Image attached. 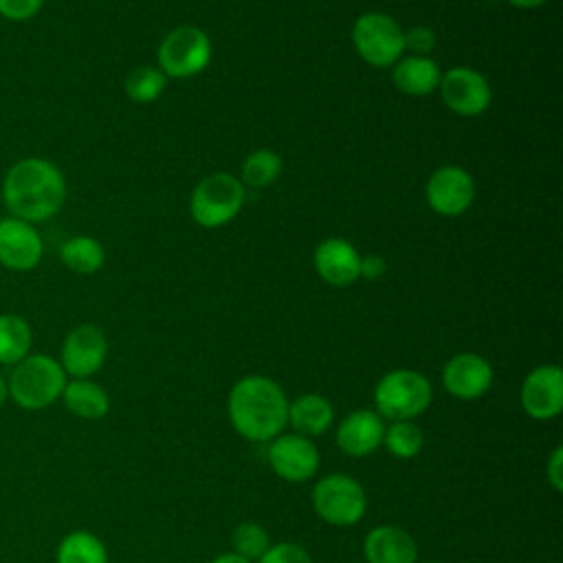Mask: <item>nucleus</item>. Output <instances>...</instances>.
Returning a JSON list of instances; mask_svg holds the SVG:
<instances>
[{"mask_svg": "<svg viewBox=\"0 0 563 563\" xmlns=\"http://www.w3.org/2000/svg\"><path fill=\"white\" fill-rule=\"evenodd\" d=\"M227 416L238 435L264 444L284 433L288 398L279 383L262 374L242 376L229 391Z\"/></svg>", "mask_w": 563, "mask_h": 563, "instance_id": "f257e3e1", "label": "nucleus"}, {"mask_svg": "<svg viewBox=\"0 0 563 563\" xmlns=\"http://www.w3.org/2000/svg\"><path fill=\"white\" fill-rule=\"evenodd\" d=\"M2 200L13 218L44 222L66 200V180L59 167L46 158H22L13 163L2 180Z\"/></svg>", "mask_w": 563, "mask_h": 563, "instance_id": "f03ea898", "label": "nucleus"}, {"mask_svg": "<svg viewBox=\"0 0 563 563\" xmlns=\"http://www.w3.org/2000/svg\"><path fill=\"white\" fill-rule=\"evenodd\" d=\"M66 380V372L57 358L48 354H29L13 365L7 389L20 409L40 411L59 400Z\"/></svg>", "mask_w": 563, "mask_h": 563, "instance_id": "7ed1b4c3", "label": "nucleus"}, {"mask_svg": "<svg viewBox=\"0 0 563 563\" xmlns=\"http://www.w3.org/2000/svg\"><path fill=\"white\" fill-rule=\"evenodd\" d=\"M431 380L418 369H391L383 374L374 387V411L385 422L416 420L431 407Z\"/></svg>", "mask_w": 563, "mask_h": 563, "instance_id": "20e7f679", "label": "nucleus"}, {"mask_svg": "<svg viewBox=\"0 0 563 563\" xmlns=\"http://www.w3.org/2000/svg\"><path fill=\"white\" fill-rule=\"evenodd\" d=\"M310 504L321 521L334 528H352L365 517L367 493L352 475L328 473L314 482Z\"/></svg>", "mask_w": 563, "mask_h": 563, "instance_id": "39448f33", "label": "nucleus"}, {"mask_svg": "<svg viewBox=\"0 0 563 563\" xmlns=\"http://www.w3.org/2000/svg\"><path fill=\"white\" fill-rule=\"evenodd\" d=\"M244 205V185L240 178L216 172L205 176L191 191L189 213L196 224L205 229H218L229 224Z\"/></svg>", "mask_w": 563, "mask_h": 563, "instance_id": "423d86ee", "label": "nucleus"}, {"mask_svg": "<svg viewBox=\"0 0 563 563\" xmlns=\"http://www.w3.org/2000/svg\"><path fill=\"white\" fill-rule=\"evenodd\" d=\"M352 44L363 62L387 68L405 53V31L391 15L367 11L358 15L352 26Z\"/></svg>", "mask_w": 563, "mask_h": 563, "instance_id": "0eeeda50", "label": "nucleus"}, {"mask_svg": "<svg viewBox=\"0 0 563 563\" xmlns=\"http://www.w3.org/2000/svg\"><path fill=\"white\" fill-rule=\"evenodd\" d=\"M211 53V40L202 29L180 24L172 29L158 44V66L165 77L187 79L209 66Z\"/></svg>", "mask_w": 563, "mask_h": 563, "instance_id": "6e6552de", "label": "nucleus"}, {"mask_svg": "<svg viewBox=\"0 0 563 563\" xmlns=\"http://www.w3.org/2000/svg\"><path fill=\"white\" fill-rule=\"evenodd\" d=\"M266 460L271 471L290 484L312 479L321 466V453L310 438L297 433H279L268 442Z\"/></svg>", "mask_w": 563, "mask_h": 563, "instance_id": "1a4fd4ad", "label": "nucleus"}, {"mask_svg": "<svg viewBox=\"0 0 563 563\" xmlns=\"http://www.w3.org/2000/svg\"><path fill=\"white\" fill-rule=\"evenodd\" d=\"M440 97L444 106L460 117H477L488 110L493 101V90L488 79L468 66L449 68L440 77Z\"/></svg>", "mask_w": 563, "mask_h": 563, "instance_id": "9d476101", "label": "nucleus"}, {"mask_svg": "<svg viewBox=\"0 0 563 563\" xmlns=\"http://www.w3.org/2000/svg\"><path fill=\"white\" fill-rule=\"evenodd\" d=\"M108 356V339L103 330L95 323L75 325L64 343L59 354V365L66 376L73 378H90L97 374Z\"/></svg>", "mask_w": 563, "mask_h": 563, "instance_id": "9b49d317", "label": "nucleus"}, {"mask_svg": "<svg viewBox=\"0 0 563 563\" xmlns=\"http://www.w3.org/2000/svg\"><path fill=\"white\" fill-rule=\"evenodd\" d=\"M519 405L532 420H552L563 411V369L554 363L528 372L519 389Z\"/></svg>", "mask_w": 563, "mask_h": 563, "instance_id": "f8f14e48", "label": "nucleus"}, {"mask_svg": "<svg viewBox=\"0 0 563 563\" xmlns=\"http://www.w3.org/2000/svg\"><path fill=\"white\" fill-rule=\"evenodd\" d=\"M429 207L440 216H460L464 213L475 198L473 176L460 165L438 167L424 187Z\"/></svg>", "mask_w": 563, "mask_h": 563, "instance_id": "ddd939ff", "label": "nucleus"}, {"mask_svg": "<svg viewBox=\"0 0 563 563\" xmlns=\"http://www.w3.org/2000/svg\"><path fill=\"white\" fill-rule=\"evenodd\" d=\"M493 365L475 352L453 354L442 367V385L457 400H477L493 387Z\"/></svg>", "mask_w": 563, "mask_h": 563, "instance_id": "4468645a", "label": "nucleus"}, {"mask_svg": "<svg viewBox=\"0 0 563 563\" xmlns=\"http://www.w3.org/2000/svg\"><path fill=\"white\" fill-rule=\"evenodd\" d=\"M44 255V242L37 229L20 218L0 220V264L9 271H31Z\"/></svg>", "mask_w": 563, "mask_h": 563, "instance_id": "2eb2a0df", "label": "nucleus"}, {"mask_svg": "<svg viewBox=\"0 0 563 563\" xmlns=\"http://www.w3.org/2000/svg\"><path fill=\"white\" fill-rule=\"evenodd\" d=\"M385 420L374 409H354L334 431V442L347 457H367L383 446Z\"/></svg>", "mask_w": 563, "mask_h": 563, "instance_id": "dca6fc26", "label": "nucleus"}, {"mask_svg": "<svg viewBox=\"0 0 563 563\" xmlns=\"http://www.w3.org/2000/svg\"><path fill=\"white\" fill-rule=\"evenodd\" d=\"M312 264L325 284L345 288L358 279L361 255L352 242L343 238H325L314 249Z\"/></svg>", "mask_w": 563, "mask_h": 563, "instance_id": "f3484780", "label": "nucleus"}, {"mask_svg": "<svg viewBox=\"0 0 563 563\" xmlns=\"http://www.w3.org/2000/svg\"><path fill=\"white\" fill-rule=\"evenodd\" d=\"M365 563H418L416 539L396 523H378L363 539Z\"/></svg>", "mask_w": 563, "mask_h": 563, "instance_id": "a211bd4d", "label": "nucleus"}, {"mask_svg": "<svg viewBox=\"0 0 563 563\" xmlns=\"http://www.w3.org/2000/svg\"><path fill=\"white\" fill-rule=\"evenodd\" d=\"M334 424V407L321 394H301L295 400H288L286 427L292 433L303 438H319Z\"/></svg>", "mask_w": 563, "mask_h": 563, "instance_id": "6ab92c4d", "label": "nucleus"}, {"mask_svg": "<svg viewBox=\"0 0 563 563\" xmlns=\"http://www.w3.org/2000/svg\"><path fill=\"white\" fill-rule=\"evenodd\" d=\"M440 68L429 55H407L394 64V86L409 97L431 95L440 84Z\"/></svg>", "mask_w": 563, "mask_h": 563, "instance_id": "aec40b11", "label": "nucleus"}, {"mask_svg": "<svg viewBox=\"0 0 563 563\" xmlns=\"http://www.w3.org/2000/svg\"><path fill=\"white\" fill-rule=\"evenodd\" d=\"M59 398L73 416L84 420H101L110 411L108 391L90 378L66 380V387Z\"/></svg>", "mask_w": 563, "mask_h": 563, "instance_id": "412c9836", "label": "nucleus"}, {"mask_svg": "<svg viewBox=\"0 0 563 563\" xmlns=\"http://www.w3.org/2000/svg\"><path fill=\"white\" fill-rule=\"evenodd\" d=\"M55 563H108V548L95 532L73 530L57 543Z\"/></svg>", "mask_w": 563, "mask_h": 563, "instance_id": "4be33fe9", "label": "nucleus"}, {"mask_svg": "<svg viewBox=\"0 0 563 563\" xmlns=\"http://www.w3.org/2000/svg\"><path fill=\"white\" fill-rule=\"evenodd\" d=\"M33 343L31 325L24 317L7 312L0 314V365H15L29 356Z\"/></svg>", "mask_w": 563, "mask_h": 563, "instance_id": "5701e85b", "label": "nucleus"}, {"mask_svg": "<svg viewBox=\"0 0 563 563\" xmlns=\"http://www.w3.org/2000/svg\"><path fill=\"white\" fill-rule=\"evenodd\" d=\"M59 257L73 273L92 275L103 266L106 251L99 240L90 235H75L59 246Z\"/></svg>", "mask_w": 563, "mask_h": 563, "instance_id": "b1692460", "label": "nucleus"}, {"mask_svg": "<svg viewBox=\"0 0 563 563\" xmlns=\"http://www.w3.org/2000/svg\"><path fill=\"white\" fill-rule=\"evenodd\" d=\"M383 446L396 457V460H411L416 457L424 446V433L422 427L416 420H396L385 424Z\"/></svg>", "mask_w": 563, "mask_h": 563, "instance_id": "393cba45", "label": "nucleus"}, {"mask_svg": "<svg viewBox=\"0 0 563 563\" xmlns=\"http://www.w3.org/2000/svg\"><path fill=\"white\" fill-rule=\"evenodd\" d=\"M282 174V158L279 154H275L268 147H260L253 150L244 163H242V185L253 187V189H262L268 187L277 180V176Z\"/></svg>", "mask_w": 563, "mask_h": 563, "instance_id": "a878e982", "label": "nucleus"}, {"mask_svg": "<svg viewBox=\"0 0 563 563\" xmlns=\"http://www.w3.org/2000/svg\"><path fill=\"white\" fill-rule=\"evenodd\" d=\"M167 77L156 66H136L125 77V95L136 103H152L165 90Z\"/></svg>", "mask_w": 563, "mask_h": 563, "instance_id": "bb28decb", "label": "nucleus"}, {"mask_svg": "<svg viewBox=\"0 0 563 563\" xmlns=\"http://www.w3.org/2000/svg\"><path fill=\"white\" fill-rule=\"evenodd\" d=\"M231 545L233 552L242 554L249 561H257L271 545L268 532L264 530V526L255 523V521H242L240 526H235L233 534H231Z\"/></svg>", "mask_w": 563, "mask_h": 563, "instance_id": "cd10ccee", "label": "nucleus"}, {"mask_svg": "<svg viewBox=\"0 0 563 563\" xmlns=\"http://www.w3.org/2000/svg\"><path fill=\"white\" fill-rule=\"evenodd\" d=\"M255 563H312V556L303 545L295 541H279L271 543Z\"/></svg>", "mask_w": 563, "mask_h": 563, "instance_id": "c85d7f7f", "label": "nucleus"}, {"mask_svg": "<svg viewBox=\"0 0 563 563\" xmlns=\"http://www.w3.org/2000/svg\"><path fill=\"white\" fill-rule=\"evenodd\" d=\"M44 0H0V15L11 22H24L40 13Z\"/></svg>", "mask_w": 563, "mask_h": 563, "instance_id": "c756f323", "label": "nucleus"}, {"mask_svg": "<svg viewBox=\"0 0 563 563\" xmlns=\"http://www.w3.org/2000/svg\"><path fill=\"white\" fill-rule=\"evenodd\" d=\"M435 44V33L429 26H413L405 33V48L413 55H427Z\"/></svg>", "mask_w": 563, "mask_h": 563, "instance_id": "7c9ffc66", "label": "nucleus"}, {"mask_svg": "<svg viewBox=\"0 0 563 563\" xmlns=\"http://www.w3.org/2000/svg\"><path fill=\"white\" fill-rule=\"evenodd\" d=\"M545 482L554 493L563 490V446H554L545 460Z\"/></svg>", "mask_w": 563, "mask_h": 563, "instance_id": "2f4dec72", "label": "nucleus"}, {"mask_svg": "<svg viewBox=\"0 0 563 563\" xmlns=\"http://www.w3.org/2000/svg\"><path fill=\"white\" fill-rule=\"evenodd\" d=\"M387 264L380 255H367V257H361V271H358V277H365V279H378L383 273H385Z\"/></svg>", "mask_w": 563, "mask_h": 563, "instance_id": "473e14b6", "label": "nucleus"}, {"mask_svg": "<svg viewBox=\"0 0 563 563\" xmlns=\"http://www.w3.org/2000/svg\"><path fill=\"white\" fill-rule=\"evenodd\" d=\"M209 563H253V561H249V559H244L242 554H238V552H222V554H218V556H213Z\"/></svg>", "mask_w": 563, "mask_h": 563, "instance_id": "72a5a7b5", "label": "nucleus"}, {"mask_svg": "<svg viewBox=\"0 0 563 563\" xmlns=\"http://www.w3.org/2000/svg\"><path fill=\"white\" fill-rule=\"evenodd\" d=\"M508 2L512 7H519V9H537V7H541L548 0H508Z\"/></svg>", "mask_w": 563, "mask_h": 563, "instance_id": "f704fd0d", "label": "nucleus"}, {"mask_svg": "<svg viewBox=\"0 0 563 563\" xmlns=\"http://www.w3.org/2000/svg\"><path fill=\"white\" fill-rule=\"evenodd\" d=\"M7 398H9V389H7V380H4V376L0 374V407L7 402Z\"/></svg>", "mask_w": 563, "mask_h": 563, "instance_id": "c9c22d12", "label": "nucleus"}, {"mask_svg": "<svg viewBox=\"0 0 563 563\" xmlns=\"http://www.w3.org/2000/svg\"><path fill=\"white\" fill-rule=\"evenodd\" d=\"M420 563V561H418ZM422 563H442V561H422Z\"/></svg>", "mask_w": 563, "mask_h": 563, "instance_id": "e433bc0d", "label": "nucleus"}]
</instances>
